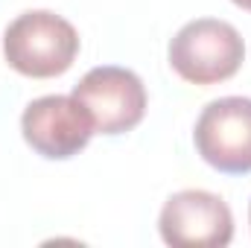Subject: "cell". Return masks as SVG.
Returning <instances> with one entry per match:
<instances>
[{
    "mask_svg": "<svg viewBox=\"0 0 251 248\" xmlns=\"http://www.w3.org/2000/svg\"><path fill=\"white\" fill-rule=\"evenodd\" d=\"M196 149L219 173H251V99L222 97L196 123Z\"/></svg>",
    "mask_w": 251,
    "mask_h": 248,
    "instance_id": "5",
    "label": "cell"
},
{
    "mask_svg": "<svg viewBox=\"0 0 251 248\" xmlns=\"http://www.w3.org/2000/svg\"><path fill=\"white\" fill-rule=\"evenodd\" d=\"M246 59L243 35L213 18H199L184 24L173 44H170V64L173 70L193 85H213L231 79Z\"/></svg>",
    "mask_w": 251,
    "mask_h": 248,
    "instance_id": "2",
    "label": "cell"
},
{
    "mask_svg": "<svg viewBox=\"0 0 251 248\" xmlns=\"http://www.w3.org/2000/svg\"><path fill=\"white\" fill-rule=\"evenodd\" d=\"M73 97L85 105L100 134H123L146 114V88L137 73L126 67H94L73 88Z\"/></svg>",
    "mask_w": 251,
    "mask_h": 248,
    "instance_id": "3",
    "label": "cell"
},
{
    "mask_svg": "<svg viewBox=\"0 0 251 248\" xmlns=\"http://www.w3.org/2000/svg\"><path fill=\"white\" fill-rule=\"evenodd\" d=\"M3 53L18 73L50 79L73 64L79 53V35L73 24L56 12H24L9 24L3 35Z\"/></svg>",
    "mask_w": 251,
    "mask_h": 248,
    "instance_id": "1",
    "label": "cell"
},
{
    "mask_svg": "<svg viewBox=\"0 0 251 248\" xmlns=\"http://www.w3.org/2000/svg\"><path fill=\"white\" fill-rule=\"evenodd\" d=\"M234 3H237V6H243V9H249V12H251V0H234Z\"/></svg>",
    "mask_w": 251,
    "mask_h": 248,
    "instance_id": "7",
    "label": "cell"
},
{
    "mask_svg": "<svg viewBox=\"0 0 251 248\" xmlns=\"http://www.w3.org/2000/svg\"><path fill=\"white\" fill-rule=\"evenodd\" d=\"M249 222H251V207H249Z\"/></svg>",
    "mask_w": 251,
    "mask_h": 248,
    "instance_id": "8",
    "label": "cell"
},
{
    "mask_svg": "<svg viewBox=\"0 0 251 248\" xmlns=\"http://www.w3.org/2000/svg\"><path fill=\"white\" fill-rule=\"evenodd\" d=\"M161 237L176 248H222L234 237L231 207L207 190H181L161 210Z\"/></svg>",
    "mask_w": 251,
    "mask_h": 248,
    "instance_id": "4",
    "label": "cell"
},
{
    "mask_svg": "<svg viewBox=\"0 0 251 248\" xmlns=\"http://www.w3.org/2000/svg\"><path fill=\"white\" fill-rule=\"evenodd\" d=\"M21 128H24V140L38 155L70 158L88 146L94 134V120L73 94L70 97L53 94L26 105L21 117Z\"/></svg>",
    "mask_w": 251,
    "mask_h": 248,
    "instance_id": "6",
    "label": "cell"
}]
</instances>
